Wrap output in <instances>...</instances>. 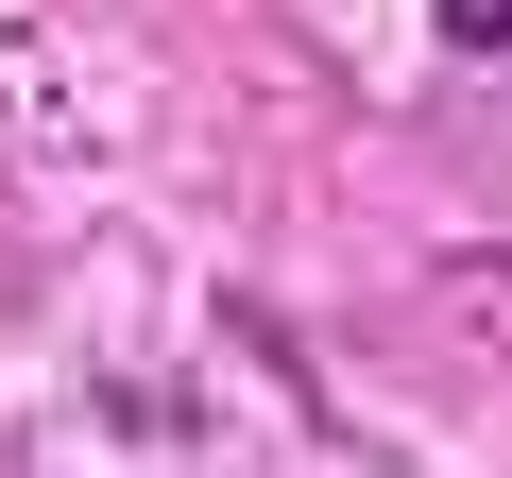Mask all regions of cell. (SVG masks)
<instances>
[{
    "label": "cell",
    "instance_id": "1",
    "mask_svg": "<svg viewBox=\"0 0 512 478\" xmlns=\"http://www.w3.org/2000/svg\"><path fill=\"white\" fill-rule=\"evenodd\" d=\"M427 308H444L461 342H495V359H512V257H444V274H427Z\"/></svg>",
    "mask_w": 512,
    "mask_h": 478
},
{
    "label": "cell",
    "instance_id": "2",
    "mask_svg": "<svg viewBox=\"0 0 512 478\" xmlns=\"http://www.w3.org/2000/svg\"><path fill=\"white\" fill-rule=\"evenodd\" d=\"M444 18V52H512V0H427Z\"/></svg>",
    "mask_w": 512,
    "mask_h": 478
}]
</instances>
